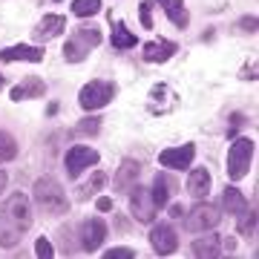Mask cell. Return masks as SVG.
<instances>
[{
	"instance_id": "24",
	"label": "cell",
	"mask_w": 259,
	"mask_h": 259,
	"mask_svg": "<svg viewBox=\"0 0 259 259\" xmlns=\"http://www.w3.org/2000/svg\"><path fill=\"white\" fill-rule=\"evenodd\" d=\"M104 185H107V176H104L101 170H95L93 179H90V182H87V185L81 187V199H90V196H95Z\"/></svg>"
},
{
	"instance_id": "9",
	"label": "cell",
	"mask_w": 259,
	"mask_h": 259,
	"mask_svg": "<svg viewBox=\"0 0 259 259\" xmlns=\"http://www.w3.org/2000/svg\"><path fill=\"white\" fill-rule=\"evenodd\" d=\"M98 164V153H95L93 147H69V153H66V173L72 179H78L87 170V167Z\"/></svg>"
},
{
	"instance_id": "22",
	"label": "cell",
	"mask_w": 259,
	"mask_h": 259,
	"mask_svg": "<svg viewBox=\"0 0 259 259\" xmlns=\"http://www.w3.org/2000/svg\"><path fill=\"white\" fill-rule=\"evenodd\" d=\"M15 156H18V141L6 130H0V161H12Z\"/></svg>"
},
{
	"instance_id": "30",
	"label": "cell",
	"mask_w": 259,
	"mask_h": 259,
	"mask_svg": "<svg viewBox=\"0 0 259 259\" xmlns=\"http://www.w3.org/2000/svg\"><path fill=\"white\" fill-rule=\"evenodd\" d=\"M139 9H141V26H153V15H150V3H141V6H139Z\"/></svg>"
},
{
	"instance_id": "33",
	"label": "cell",
	"mask_w": 259,
	"mask_h": 259,
	"mask_svg": "<svg viewBox=\"0 0 259 259\" xmlns=\"http://www.w3.org/2000/svg\"><path fill=\"white\" fill-rule=\"evenodd\" d=\"M239 124H242V115H233V118H231V130H228V136H236Z\"/></svg>"
},
{
	"instance_id": "10",
	"label": "cell",
	"mask_w": 259,
	"mask_h": 259,
	"mask_svg": "<svg viewBox=\"0 0 259 259\" xmlns=\"http://www.w3.org/2000/svg\"><path fill=\"white\" fill-rule=\"evenodd\" d=\"M104 239H107V225H104V219H87L81 225V248L87 253L98 250L104 245Z\"/></svg>"
},
{
	"instance_id": "1",
	"label": "cell",
	"mask_w": 259,
	"mask_h": 259,
	"mask_svg": "<svg viewBox=\"0 0 259 259\" xmlns=\"http://www.w3.org/2000/svg\"><path fill=\"white\" fill-rule=\"evenodd\" d=\"M32 228V207L26 193H12L0 207V245L15 248Z\"/></svg>"
},
{
	"instance_id": "17",
	"label": "cell",
	"mask_w": 259,
	"mask_h": 259,
	"mask_svg": "<svg viewBox=\"0 0 259 259\" xmlns=\"http://www.w3.org/2000/svg\"><path fill=\"white\" fill-rule=\"evenodd\" d=\"M193 253L196 256H204V259H216L222 253V236H216V233L199 236V239L193 242Z\"/></svg>"
},
{
	"instance_id": "2",
	"label": "cell",
	"mask_w": 259,
	"mask_h": 259,
	"mask_svg": "<svg viewBox=\"0 0 259 259\" xmlns=\"http://www.w3.org/2000/svg\"><path fill=\"white\" fill-rule=\"evenodd\" d=\"M35 204L40 207V213H49V216H61L69 210V202H66L61 185L49 176L35 182Z\"/></svg>"
},
{
	"instance_id": "14",
	"label": "cell",
	"mask_w": 259,
	"mask_h": 259,
	"mask_svg": "<svg viewBox=\"0 0 259 259\" xmlns=\"http://www.w3.org/2000/svg\"><path fill=\"white\" fill-rule=\"evenodd\" d=\"M64 29H66V20L61 18V15H47V18H40V23L35 26V37L37 40H52V37H58Z\"/></svg>"
},
{
	"instance_id": "31",
	"label": "cell",
	"mask_w": 259,
	"mask_h": 259,
	"mask_svg": "<svg viewBox=\"0 0 259 259\" xmlns=\"http://www.w3.org/2000/svg\"><path fill=\"white\" fill-rule=\"evenodd\" d=\"M95 207H98L101 213L112 210V199H110V196H98V199H95Z\"/></svg>"
},
{
	"instance_id": "3",
	"label": "cell",
	"mask_w": 259,
	"mask_h": 259,
	"mask_svg": "<svg viewBox=\"0 0 259 259\" xmlns=\"http://www.w3.org/2000/svg\"><path fill=\"white\" fill-rule=\"evenodd\" d=\"M98 44H101V32H98L95 26L78 29V32L66 40L64 58L69 61V64H78V61H83V58H87V52H90V49H95Z\"/></svg>"
},
{
	"instance_id": "8",
	"label": "cell",
	"mask_w": 259,
	"mask_h": 259,
	"mask_svg": "<svg viewBox=\"0 0 259 259\" xmlns=\"http://www.w3.org/2000/svg\"><path fill=\"white\" fill-rule=\"evenodd\" d=\"M196 156V144H185V147H170L158 153V164L167 170H190Z\"/></svg>"
},
{
	"instance_id": "21",
	"label": "cell",
	"mask_w": 259,
	"mask_h": 259,
	"mask_svg": "<svg viewBox=\"0 0 259 259\" xmlns=\"http://www.w3.org/2000/svg\"><path fill=\"white\" fill-rule=\"evenodd\" d=\"M136 44H139V40H136V35H133L127 26H121V23H118V26H115V32H112V47H115V49H133Z\"/></svg>"
},
{
	"instance_id": "20",
	"label": "cell",
	"mask_w": 259,
	"mask_h": 259,
	"mask_svg": "<svg viewBox=\"0 0 259 259\" xmlns=\"http://www.w3.org/2000/svg\"><path fill=\"white\" fill-rule=\"evenodd\" d=\"M164 6H167V18L173 20L179 29H185V26H187V20H190V18H187L185 3H182V0H167Z\"/></svg>"
},
{
	"instance_id": "19",
	"label": "cell",
	"mask_w": 259,
	"mask_h": 259,
	"mask_svg": "<svg viewBox=\"0 0 259 259\" xmlns=\"http://www.w3.org/2000/svg\"><path fill=\"white\" fill-rule=\"evenodd\" d=\"M44 81H37V78H26V81L20 83V87H15L12 90V101H23L26 95H32V98H37V95H44Z\"/></svg>"
},
{
	"instance_id": "12",
	"label": "cell",
	"mask_w": 259,
	"mask_h": 259,
	"mask_svg": "<svg viewBox=\"0 0 259 259\" xmlns=\"http://www.w3.org/2000/svg\"><path fill=\"white\" fill-rule=\"evenodd\" d=\"M0 61H29V64H40V61H44V49L18 44V47L0 49Z\"/></svg>"
},
{
	"instance_id": "4",
	"label": "cell",
	"mask_w": 259,
	"mask_h": 259,
	"mask_svg": "<svg viewBox=\"0 0 259 259\" xmlns=\"http://www.w3.org/2000/svg\"><path fill=\"white\" fill-rule=\"evenodd\" d=\"M250 161H253V141L250 139H236L228 150V176L233 182L248 176L250 170Z\"/></svg>"
},
{
	"instance_id": "27",
	"label": "cell",
	"mask_w": 259,
	"mask_h": 259,
	"mask_svg": "<svg viewBox=\"0 0 259 259\" xmlns=\"http://www.w3.org/2000/svg\"><path fill=\"white\" fill-rule=\"evenodd\" d=\"M35 253H37V256H44V259L55 256V250H52V245H49V239H44V236H40V239L35 242Z\"/></svg>"
},
{
	"instance_id": "25",
	"label": "cell",
	"mask_w": 259,
	"mask_h": 259,
	"mask_svg": "<svg viewBox=\"0 0 259 259\" xmlns=\"http://www.w3.org/2000/svg\"><path fill=\"white\" fill-rule=\"evenodd\" d=\"M98 9H101V0H75L72 3V12L78 18H90V15H95Z\"/></svg>"
},
{
	"instance_id": "26",
	"label": "cell",
	"mask_w": 259,
	"mask_h": 259,
	"mask_svg": "<svg viewBox=\"0 0 259 259\" xmlns=\"http://www.w3.org/2000/svg\"><path fill=\"white\" fill-rule=\"evenodd\" d=\"M239 216H242V219H239V233H242V236H250V233L256 231V213H253V210H250V213L242 210Z\"/></svg>"
},
{
	"instance_id": "36",
	"label": "cell",
	"mask_w": 259,
	"mask_h": 259,
	"mask_svg": "<svg viewBox=\"0 0 259 259\" xmlns=\"http://www.w3.org/2000/svg\"><path fill=\"white\" fill-rule=\"evenodd\" d=\"M0 90H3V75H0Z\"/></svg>"
},
{
	"instance_id": "28",
	"label": "cell",
	"mask_w": 259,
	"mask_h": 259,
	"mask_svg": "<svg viewBox=\"0 0 259 259\" xmlns=\"http://www.w3.org/2000/svg\"><path fill=\"white\" fill-rule=\"evenodd\" d=\"M133 256H136L133 248H110L107 250V259H133Z\"/></svg>"
},
{
	"instance_id": "35",
	"label": "cell",
	"mask_w": 259,
	"mask_h": 259,
	"mask_svg": "<svg viewBox=\"0 0 259 259\" xmlns=\"http://www.w3.org/2000/svg\"><path fill=\"white\" fill-rule=\"evenodd\" d=\"M3 187H6V173L0 170V193H3Z\"/></svg>"
},
{
	"instance_id": "23",
	"label": "cell",
	"mask_w": 259,
	"mask_h": 259,
	"mask_svg": "<svg viewBox=\"0 0 259 259\" xmlns=\"http://www.w3.org/2000/svg\"><path fill=\"white\" fill-rule=\"evenodd\" d=\"M150 193H153V202H156V207H164L167 199H170V193H167V179L158 173L156 182H153V187H150Z\"/></svg>"
},
{
	"instance_id": "34",
	"label": "cell",
	"mask_w": 259,
	"mask_h": 259,
	"mask_svg": "<svg viewBox=\"0 0 259 259\" xmlns=\"http://www.w3.org/2000/svg\"><path fill=\"white\" fill-rule=\"evenodd\" d=\"M170 216H173V219L185 216V207H182V204H173V207H170Z\"/></svg>"
},
{
	"instance_id": "32",
	"label": "cell",
	"mask_w": 259,
	"mask_h": 259,
	"mask_svg": "<svg viewBox=\"0 0 259 259\" xmlns=\"http://www.w3.org/2000/svg\"><path fill=\"white\" fill-rule=\"evenodd\" d=\"M239 29H242V32H248V35H250V32H256V18H242L239 20Z\"/></svg>"
},
{
	"instance_id": "15",
	"label": "cell",
	"mask_w": 259,
	"mask_h": 259,
	"mask_svg": "<svg viewBox=\"0 0 259 259\" xmlns=\"http://www.w3.org/2000/svg\"><path fill=\"white\" fill-rule=\"evenodd\" d=\"M179 47L176 44H170V40H153V44H147L144 47V61L147 64H164L170 55H176Z\"/></svg>"
},
{
	"instance_id": "18",
	"label": "cell",
	"mask_w": 259,
	"mask_h": 259,
	"mask_svg": "<svg viewBox=\"0 0 259 259\" xmlns=\"http://www.w3.org/2000/svg\"><path fill=\"white\" fill-rule=\"evenodd\" d=\"M222 207L225 213H233V216H239L242 210H248V199L242 196V190H236V187H228L222 196Z\"/></svg>"
},
{
	"instance_id": "7",
	"label": "cell",
	"mask_w": 259,
	"mask_h": 259,
	"mask_svg": "<svg viewBox=\"0 0 259 259\" xmlns=\"http://www.w3.org/2000/svg\"><path fill=\"white\" fill-rule=\"evenodd\" d=\"M130 210L139 222H153L156 219V202L147 187H130Z\"/></svg>"
},
{
	"instance_id": "13",
	"label": "cell",
	"mask_w": 259,
	"mask_h": 259,
	"mask_svg": "<svg viewBox=\"0 0 259 259\" xmlns=\"http://www.w3.org/2000/svg\"><path fill=\"white\" fill-rule=\"evenodd\" d=\"M139 173H141L139 161H136V158H124L121 167H118V173H115V190H118V193H127L130 187H133V182L139 179Z\"/></svg>"
},
{
	"instance_id": "11",
	"label": "cell",
	"mask_w": 259,
	"mask_h": 259,
	"mask_svg": "<svg viewBox=\"0 0 259 259\" xmlns=\"http://www.w3.org/2000/svg\"><path fill=\"white\" fill-rule=\"evenodd\" d=\"M150 245H153L156 253L167 256V253H173V250L179 248V239H176V233H173L170 225H156V228L150 231Z\"/></svg>"
},
{
	"instance_id": "29",
	"label": "cell",
	"mask_w": 259,
	"mask_h": 259,
	"mask_svg": "<svg viewBox=\"0 0 259 259\" xmlns=\"http://www.w3.org/2000/svg\"><path fill=\"white\" fill-rule=\"evenodd\" d=\"M98 124H101L98 118H87V121H81L78 133H83V136H95V133H98Z\"/></svg>"
},
{
	"instance_id": "37",
	"label": "cell",
	"mask_w": 259,
	"mask_h": 259,
	"mask_svg": "<svg viewBox=\"0 0 259 259\" xmlns=\"http://www.w3.org/2000/svg\"><path fill=\"white\" fill-rule=\"evenodd\" d=\"M158 3H167V0H158Z\"/></svg>"
},
{
	"instance_id": "6",
	"label": "cell",
	"mask_w": 259,
	"mask_h": 259,
	"mask_svg": "<svg viewBox=\"0 0 259 259\" xmlns=\"http://www.w3.org/2000/svg\"><path fill=\"white\" fill-rule=\"evenodd\" d=\"M219 213H222V210H219L216 204H210V202H204V199H202V204H196L193 210L185 216V228L190 233L210 231V228H216V225H219V219H222Z\"/></svg>"
},
{
	"instance_id": "16",
	"label": "cell",
	"mask_w": 259,
	"mask_h": 259,
	"mask_svg": "<svg viewBox=\"0 0 259 259\" xmlns=\"http://www.w3.org/2000/svg\"><path fill=\"white\" fill-rule=\"evenodd\" d=\"M187 193L193 199H207L210 193V173L199 167V170H190V179H187Z\"/></svg>"
},
{
	"instance_id": "5",
	"label": "cell",
	"mask_w": 259,
	"mask_h": 259,
	"mask_svg": "<svg viewBox=\"0 0 259 259\" xmlns=\"http://www.w3.org/2000/svg\"><path fill=\"white\" fill-rule=\"evenodd\" d=\"M115 98V83L112 81H90L78 93V104L83 110H101Z\"/></svg>"
}]
</instances>
